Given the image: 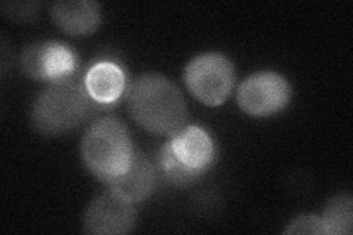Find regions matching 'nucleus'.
<instances>
[{
  "instance_id": "nucleus-1",
  "label": "nucleus",
  "mask_w": 353,
  "mask_h": 235,
  "mask_svg": "<svg viewBox=\"0 0 353 235\" xmlns=\"http://www.w3.org/2000/svg\"><path fill=\"white\" fill-rule=\"evenodd\" d=\"M128 110L137 124L154 136H174L185 127V100L171 80L161 74H143L127 90Z\"/></svg>"
},
{
  "instance_id": "nucleus-2",
  "label": "nucleus",
  "mask_w": 353,
  "mask_h": 235,
  "mask_svg": "<svg viewBox=\"0 0 353 235\" xmlns=\"http://www.w3.org/2000/svg\"><path fill=\"white\" fill-rule=\"evenodd\" d=\"M97 105L88 94L84 78L71 75L49 83L31 106V125L41 136H62L80 127Z\"/></svg>"
},
{
  "instance_id": "nucleus-3",
  "label": "nucleus",
  "mask_w": 353,
  "mask_h": 235,
  "mask_svg": "<svg viewBox=\"0 0 353 235\" xmlns=\"http://www.w3.org/2000/svg\"><path fill=\"white\" fill-rule=\"evenodd\" d=\"M134 154L127 127L114 116L93 121L81 140L85 167L105 185L128 170Z\"/></svg>"
},
{
  "instance_id": "nucleus-4",
  "label": "nucleus",
  "mask_w": 353,
  "mask_h": 235,
  "mask_svg": "<svg viewBox=\"0 0 353 235\" xmlns=\"http://www.w3.org/2000/svg\"><path fill=\"white\" fill-rule=\"evenodd\" d=\"M234 66L221 53L196 56L184 70L187 90L206 106L224 103L234 87Z\"/></svg>"
},
{
  "instance_id": "nucleus-5",
  "label": "nucleus",
  "mask_w": 353,
  "mask_h": 235,
  "mask_svg": "<svg viewBox=\"0 0 353 235\" xmlns=\"http://www.w3.org/2000/svg\"><path fill=\"white\" fill-rule=\"evenodd\" d=\"M290 84L277 72H258L243 81L237 90V103L252 116L277 114L290 102Z\"/></svg>"
},
{
  "instance_id": "nucleus-6",
  "label": "nucleus",
  "mask_w": 353,
  "mask_h": 235,
  "mask_svg": "<svg viewBox=\"0 0 353 235\" xmlns=\"http://www.w3.org/2000/svg\"><path fill=\"white\" fill-rule=\"evenodd\" d=\"M137 212L134 203L108 188L88 205L83 227L84 232L94 235H123L134 229Z\"/></svg>"
},
{
  "instance_id": "nucleus-7",
  "label": "nucleus",
  "mask_w": 353,
  "mask_h": 235,
  "mask_svg": "<svg viewBox=\"0 0 353 235\" xmlns=\"http://www.w3.org/2000/svg\"><path fill=\"white\" fill-rule=\"evenodd\" d=\"M21 70L32 80L58 81L74 75L77 59L74 52L58 41H37L22 49Z\"/></svg>"
},
{
  "instance_id": "nucleus-8",
  "label": "nucleus",
  "mask_w": 353,
  "mask_h": 235,
  "mask_svg": "<svg viewBox=\"0 0 353 235\" xmlns=\"http://www.w3.org/2000/svg\"><path fill=\"white\" fill-rule=\"evenodd\" d=\"M167 143L175 158L199 175H203L214 162L215 144L201 127H184Z\"/></svg>"
},
{
  "instance_id": "nucleus-9",
  "label": "nucleus",
  "mask_w": 353,
  "mask_h": 235,
  "mask_svg": "<svg viewBox=\"0 0 353 235\" xmlns=\"http://www.w3.org/2000/svg\"><path fill=\"white\" fill-rule=\"evenodd\" d=\"M52 18L70 36H88L101 24V6L93 0H61L52 6Z\"/></svg>"
},
{
  "instance_id": "nucleus-10",
  "label": "nucleus",
  "mask_w": 353,
  "mask_h": 235,
  "mask_svg": "<svg viewBox=\"0 0 353 235\" xmlns=\"http://www.w3.org/2000/svg\"><path fill=\"white\" fill-rule=\"evenodd\" d=\"M157 185V171L146 154L136 150L128 170L115 180L106 184L108 188L114 190L118 194L130 200L131 203L145 201L153 193Z\"/></svg>"
},
{
  "instance_id": "nucleus-11",
  "label": "nucleus",
  "mask_w": 353,
  "mask_h": 235,
  "mask_svg": "<svg viewBox=\"0 0 353 235\" xmlns=\"http://www.w3.org/2000/svg\"><path fill=\"white\" fill-rule=\"evenodd\" d=\"M84 84L97 105L106 106L117 102L125 90V75L117 63L99 62L87 71Z\"/></svg>"
},
{
  "instance_id": "nucleus-12",
  "label": "nucleus",
  "mask_w": 353,
  "mask_h": 235,
  "mask_svg": "<svg viewBox=\"0 0 353 235\" xmlns=\"http://www.w3.org/2000/svg\"><path fill=\"white\" fill-rule=\"evenodd\" d=\"M327 235H349L353 229V200L350 194H339L328 200L321 216Z\"/></svg>"
},
{
  "instance_id": "nucleus-13",
  "label": "nucleus",
  "mask_w": 353,
  "mask_h": 235,
  "mask_svg": "<svg viewBox=\"0 0 353 235\" xmlns=\"http://www.w3.org/2000/svg\"><path fill=\"white\" fill-rule=\"evenodd\" d=\"M158 165L163 178H167V181H170L171 184L180 185V187L193 184L202 176L197 172L189 170V167L184 166L179 159H176L168 143H165L162 145V149L159 152V158H158Z\"/></svg>"
},
{
  "instance_id": "nucleus-14",
  "label": "nucleus",
  "mask_w": 353,
  "mask_h": 235,
  "mask_svg": "<svg viewBox=\"0 0 353 235\" xmlns=\"http://www.w3.org/2000/svg\"><path fill=\"white\" fill-rule=\"evenodd\" d=\"M40 2H6L2 5V14L17 22H30L39 15Z\"/></svg>"
},
{
  "instance_id": "nucleus-15",
  "label": "nucleus",
  "mask_w": 353,
  "mask_h": 235,
  "mask_svg": "<svg viewBox=\"0 0 353 235\" xmlns=\"http://www.w3.org/2000/svg\"><path fill=\"white\" fill-rule=\"evenodd\" d=\"M284 234H312V235H327V229L321 216L302 215L293 219L289 227L284 229Z\"/></svg>"
}]
</instances>
